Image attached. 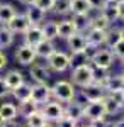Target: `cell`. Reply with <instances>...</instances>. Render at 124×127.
I'll return each instance as SVG.
<instances>
[{"label":"cell","instance_id":"6da1fadb","mask_svg":"<svg viewBox=\"0 0 124 127\" xmlns=\"http://www.w3.org/2000/svg\"><path fill=\"white\" fill-rule=\"evenodd\" d=\"M71 83L78 88H83L94 83V66L90 63H80L71 71Z\"/></svg>","mask_w":124,"mask_h":127},{"label":"cell","instance_id":"7a4b0ae2","mask_svg":"<svg viewBox=\"0 0 124 127\" xmlns=\"http://www.w3.org/2000/svg\"><path fill=\"white\" fill-rule=\"evenodd\" d=\"M51 92H53V97L56 98L58 102H61V103H68V102L75 100V97H76L75 85L71 81H66V80L56 81L51 87Z\"/></svg>","mask_w":124,"mask_h":127},{"label":"cell","instance_id":"3957f363","mask_svg":"<svg viewBox=\"0 0 124 127\" xmlns=\"http://www.w3.org/2000/svg\"><path fill=\"white\" fill-rule=\"evenodd\" d=\"M46 61H48V68L55 73H65L71 66V56L63 51H55Z\"/></svg>","mask_w":124,"mask_h":127},{"label":"cell","instance_id":"277c9868","mask_svg":"<svg viewBox=\"0 0 124 127\" xmlns=\"http://www.w3.org/2000/svg\"><path fill=\"white\" fill-rule=\"evenodd\" d=\"M104 117H107V114H105V107L102 100L87 102L83 105V119H87L88 122H94V120H99Z\"/></svg>","mask_w":124,"mask_h":127},{"label":"cell","instance_id":"5b68a950","mask_svg":"<svg viewBox=\"0 0 124 127\" xmlns=\"http://www.w3.org/2000/svg\"><path fill=\"white\" fill-rule=\"evenodd\" d=\"M14 56H15V61H17L19 64H22V66H31V64L36 63V59H38L36 49L32 48V46H29V44H24V42H22L20 46H17Z\"/></svg>","mask_w":124,"mask_h":127},{"label":"cell","instance_id":"8992f818","mask_svg":"<svg viewBox=\"0 0 124 127\" xmlns=\"http://www.w3.org/2000/svg\"><path fill=\"white\" fill-rule=\"evenodd\" d=\"M41 112H43V115L46 117L48 122H58L60 119L65 115V107L61 105V102H46V103H43V108H41Z\"/></svg>","mask_w":124,"mask_h":127},{"label":"cell","instance_id":"52a82bcc","mask_svg":"<svg viewBox=\"0 0 124 127\" xmlns=\"http://www.w3.org/2000/svg\"><path fill=\"white\" fill-rule=\"evenodd\" d=\"M53 97V92H51V87H48V83H34L32 85V90H31V98L38 103V105H43L49 102Z\"/></svg>","mask_w":124,"mask_h":127},{"label":"cell","instance_id":"ba28073f","mask_svg":"<svg viewBox=\"0 0 124 127\" xmlns=\"http://www.w3.org/2000/svg\"><path fill=\"white\" fill-rule=\"evenodd\" d=\"M66 46L71 53V56H82V53L85 51L87 46V37L83 32H75L73 36H70L66 39Z\"/></svg>","mask_w":124,"mask_h":127},{"label":"cell","instance_id":"9c48e42d","mask_svg":"<svg viewBox=\"0 0 124 127\" xmlns=\"http://www.w3.org/2000/svg\"><path fill=\"white\" fill-rule=\"evenodd\" d=\"M82 98H83V102H95V100H102V98L107 95V92H105L104 87H100V85H97V83H90V85H87V87L82 88Z\"/></svg>","mask_w":124,"mask_h":127},{"label":"cell","instance_id":"30bf717a","mask_svg":"<svg viewBox=\"0 0 124 127\" xmlns=\"http://www.w3.org/2000/svg\"><path fill=\"white\" fill-rule=\"evenodd\" d=\"M114 54H112V51L111 49H99V53H97V56L92 59V66L94 68H99V69H109L112 64H114Z\"/></svg>","mask_w":124,"mask_h":127},{"label":"cell","instance_id":"8fae6325","mask_svg":"<svg viewBox=\"0 0 124 127\" xmlns=\"http://www.w3.org/2000/svg\"><path fill=\"white\" fill-rule=\"evenodd\" d=\"M7 27H9L15 36L17 34H24L26 31L31 27V22H29V19H27V15L22 12V14H15L14 17H12V20H10L9 24H7Z\"/></svg>","mask_w":124,"mask_h":127},{"label":"cell","instance_id":"7c38bea8","mask_svg":"<svg viewBox=\"0 0 124 127\" xmlns=\"http://www.w3.org/2000/svg\"><path fill=\"white\" fill-rule=\"evenodd\" d=\"M29 75L36 83H48V80L51 78V69L44 64L39 63H32L29 68Z\"/></svg>","mask_w":124,"mask_h":127},{"label":"cell","instance_id":"4fadbf2b","mask_svg":"<svg viewBox=\"0 0 124 127\" xmlns=\"http://www.w3.org/2000/svg\"><path fill=\"white\" fill-rule=\"evenodd\" d=\"M99 14H100L102 17H105L111 24H116V22L119 20V3H117L116 0H107L105 5L99 10Z\"/></svg>","mask_w":124,"mask_h":127},{"label":"cell","instance_id":"5bb4252c","mask_svg":"<svg viewBox=\"0 0 124 127\" xmlns=\"http://www.w3.org/2000/svg\"><path fill=\"white\" fill-rule=\"evenodd\" d=\"M22 39H24V44H29V46H38L41 41L44 39V34H43V29L41 26H31L24 34H22Z\"/></svg>","mask_w":124,"mask_h":127},{"label":"cell","instance_id":"9a60e30c","mask_svg":"<svg viewBox=\"0 0 124 127\" xmlns=\"http://www.w3.org/2000/svg\"><path fill=\"white\" fill-rule=\"evenodd\" d=\"M24 14L27 15V19H29V22H31V26H41V24L46 20V12H44V10H41L39 7H36L34 3L27 5Z\"/></svg>","mask_w":124,"mask_h":127},{"label":"cell","instance_id":"2e32d148","mask_svg":"<svg viewBox=\"0 0 124 127\" xmlns=\"http://www.w3.org/2000/svg\"><path fill=\"white\" fill-rule=\"evenodd\" d=\"M36 49V56L41 59H48L55 51H56V46H55V41H49V39H43L38 46H34Z\"/></svg>","mask_w":124,"mask_h":127},{"label":"cell","instance_id":"e0dca14e","mask_svg":"<svg viewBox=\"0 0 124 127\" xmlns=\"http://www.w3.org/2000/svg\"><path fill=\"white\" fill-rule=\"evenodd\" d=\"M102 102H104L105 114H107V115H116V114H119V112H121V108L124 107L123 102H121L119 98H116L114 95H109V93L102 98Z\"/></svg>","mask_w":124,"mask_h":127},{"label":"cell","instance_id":"ac0fdd59","mask_svg":"<svg viewBox=\"0 0 124 127\" xmlns=\"http://www.w3.org/2000/svg\"><path fill=\"white\" fill-rule=\"evenodd\" d=\"M3 80H5V83H7V87L10 88V92L12 90H15L17 87H20L26 80H24V75L20 73L19 69H10L7 71L5 75H3Z\"/></svg>","mask_w":124,"mask_h":127},{"label":"cell","instance_id":"d6986e66","mask_svg":"<svg viewBox=\"0 0 124 127\" xmlns=\"http://www.w3.org/2000/svg\"><path fill=\"white\" fill-rule=\"evenodd\" d=\"M87 37V42L88 44H95V46H104L105 42V34L107 31H102V29H95V27H90V29L83 32Z\"/></svg>","mask_w":124,"mask_h":127},{"label":"cell","instance_id":"ffe728a7","mask_svg":"<svg viewBox=\"0 0 124 127\" xmlns=\"http://www.w3.org/2000/svg\"><path fill=\"white\" fill-rule=\"evenodd\" d=\"M124 90V80L119 75H109V78L105 81V92L107 93H117V92H123Z\"/></svg>","mask_w":124,"mask_h":127},{"label":"cell","instance_id":"44dd1931","mask_svg":"<svg viewBox=\"0 0 124 127\" xmlns=\"http://www.w3.org/2000/svg\"><path fill=\"white\" fill-rule=\"evenodd\" d=\"M75 32H76V29H75V26H73V22H71V19H63L58 22V39L66 41Z\"/></svg>","mask_w":124,"mask_h":127},{"label":"cell","instance_id":"7402d4cb","mask_svg":"<svg viewBox=\"0 0 124 127\" xmlns=\"http://www.w3.org/2000/svg\"><path fill=\"white\" fill-rule=\"evenodd\" d=\"M71 22L76 32H87L90 29V14H71Z\"/></svg>","mask_w":124,"mask_h":127},{"label":"cell","instance_id":"603a6c76","mask_svg":"<svg viewBox=\"0 0 124 127\" xmlns=\"http://www.w3.org/2000/svg\"><path fill=\"white\" fill-rule=\"evenodd\" d=\"M65 115L75 119V120H82L83 119V103L82 102H68L66 107H65Z\"/></svg>","mask_w":124,"mask_h":127},{"label":"cell","instance_id":"cb8c5ba5","mask_svg":"<svg viewBox=\"0 0 124 127\" xmlns=\"http://www.w3.org/2000/svg\"><path fill=\"white\" fill-rule=\"evenodd\" d=\"M123 41V36H121V27H109L107 29V34H105V42L104 46L107 49H112L117 44V42H121Z\"/></svg>","mask_w":124,"mask_h":127},{"label":"cell","instance_id":"d4e9b609","mask_svg":"<svg viewBox=\"0 0 124 127\" xmlns=\"http://www.w3.org/2000/svg\"><path fill=\"white\" fill-rule=\"evenodd\" d=\"M15 41V34L3 24H0V49H7L14 44Z\"/></svg>","mask_w":124,"mask_h":127},{"label":"cell","instance_id":"484cf974","mask_svg":"<svg viewBox=\"0 0 124 127\" xmlns=\"http://www.w3.org/2000/svg\"><path fill=\"white\" fill-rule=\"evenodd\" d=\"M19 115L24 119H27L29 115H32L34 112H38L39 110V105L32 100V98H29V100H24V102H19Z\"/></svg>","mask_w":124,"mask_h":127},{"label":"cell","instance_id":"4316f807","mask_svg":"<svg viewBox=\"0 0 124 127\" xmlns=\"http://www.w3.org/2000/svg\"><path fill=\"white\" fill-rule=\"evenodd\" d=\"M19 115V108L15 107L14 103H9V102H5V103H2L0 105V117L5 119L7 122H12V120H15Z\"/></svg>","mask_w":124,"mask_h":127},{"label":"cell","instance_id":"83f0119b","mask_svg":"<svg viewBox=\"0 0 124 127\" xmlns=\"http://www.w3.org/2000/svg\"><path fill=\"white\" fill-rule=\"evenodd\" d=\"M41 29H43V34H44V39H49V41L58 39V22L56 20H44L41 24Z\"/></svg>","mask_w":124,"mask_h":127},{"label":"cell","instance_id":"f1b7e54d","mask_svg":"<svg viewBox=\"0 0 124 127\" xmlns=\"http://www.w3.org/2000/svg\"><path fill=\"white\" fill-rule=\"evenodd\" d=\"M15 14H17V10H15V7L12 3H5V2L0 3V24L7 26Z\"/></svg>","mask_w":124,"mask_h":127},{"label":"cell","instance_id":"f546056e","mask_svg":"<svg viewBox=\"0 0 124 127\" xmlns=\"http://www.w3.org/2000/svg\"><path fill=\"white\" fill-rule=\"evenodd\" d=\"M31 90H32V85H29V83H22L20 87H17L15 90H12L10 93L14 95V98L17 100V102H24V100H29L31 98Z\"/></svg>","mask_w":124,"mask_h":127},{"label":"cell","instance_id":"4dcf8cb0","mask_svg":"<svg viewBox=\"0 0 124 127\" xmlns=\"http://www.w3.org/2000/svg\"><path fill=\"white\" fill-rule=\"evenodd\" d=\"M53 12L60 17L71 15V0H55V9Z\"/></svg>","mask_w":124,"mask_h":127},{"label":"cell","instance_id":"1f68e13d","mask_svg":"<svg viewBox=\"0 0 124 127\" xmlns=\"http://www.w3.org/2000/svg\"><path fill=\"white\" fill-rule=\"evenodd\" d=\"M92 7L88 0H71V14H90Z\"/></svg>","mask_w":124,"mask_h":127},{"label":"cell","instance_id":"d6a6232c","mask_svg":"<svg viewBox=\"0 0 124 127\" xmlns=\"http://www.w3.org/2000/svg\"><path fill=\"white\" fill-rule=\"evenodd\" d=\"M26 122H27V127H43L48 120L43 115V112L38 110V112H34L32 115H29V117L26 119Z\"/></svg>","mask_w":124,"mask_h":127},{"label":"cell","instance_id":"836d02e7","mask_svg":"<svg viewBox=\"0 0 124 127\" xmlns=\"http://www.w3.org/2000/svg\"><path fill=\"white\" fill-rule=\"evenodd\" d=\"M112 24L109 22V20L102 17L100 14H97L95 17H90V27H95V29H102V31H107L111 27Z\"/></svg>","mask_w":124,"mask_h":127},{"label":"cell","instance_id":"e575fe53","mask_svg":"<svg viewBox=\"0 0 124 127\" xmlns=\"http://www.w3.org/2000/svg\"><path fill=\"white\" fill-rule=\"evenodd\" d=\"M99 49H100V46H95V44H88V42H87L85 51L82 53V56L85 58V61H87V63H92V59H94V58L97 56Z\"/></svg>","mask_w":124,"mask_h":127},{"label":"cell","instance_id":"d590c367","mask_svg":"<svg viewBox=\"0 0 124 127\" xmlns=\"http://www.w3.org/2000/svg\"><path fill=\"white\" fill-rule=\"evenodd\" d=\"M34 5L39 7L41 10H44L46 14H49L55 9V0H34Z\"/></svg>","mask_w":124,"mask_h":127},{"label":"cell","instance_id":"8d00e7d4","mask_svg":"<svg viewBox=\"0 0 124 127\" xmlns=\"http://www.w3.org/2000/svg\"><path fill=\"white\" fill-rule=\"evenodd\" d=\"M55 124H56L55 127H78V120L68 117V115H63V117L60 119L58 122H55Z\"/></svg>","mask_w":124,"mask_h":127},{"label":"cell","instance_id":"74e56055","mask_svg":"<svg viewBox=\"0 0 124 127\" xmlns=\"http://www.w3.org/2000/svg\"><path fill=\"white\" fill-rule=\"evenodd\" d=\"M112 51V54H114L116 59H123L124 58V41H121V42H117L114 48L111 49Z\"/></svg>","mask_w":124,"mask_h":127},{"label":"cell","instance_id":"f35d334b","mask_svg":"<svg viewBox=\"0 0 124 127\" xmlns=\"http://www.w3.org/2000/svg\"><path fill=\"white\" fill-rule=\"evenodd\" d=\"M10 93V88L7 87V83H5V80L0 76V98H5L7 95Z\"/></svg>","mask_w":124,"mask_h":127},{"label":"cell","instance_id":"ab89813d","mask_svg":"<svg viewBox=\"0 0 124 127\" xmlns=\"http://www.w3.org/2000/svg\"><path fill=\"white\" fill-rule=\"evenodd\" d=\"M105 2H107V0H88V3H90L92 10H95V12H99V10L104 7Z\"/></svg>","mask_w":124,"mask_h":127},{"label":"cell","instance_id":"60d3db41","mask_svg":"<svg viewBox=\"0 0 124 127\" xmlns=\"http://www.w3.org/2000/svg\"><path fill=\"white\" fill-rule=\"evenodd\" d=\"M7 64H9V58H7V54L0 51V71H2V69H5Z\"/></svg>","mask_w":124,"mask_h":127},{"label":"cell","instance_id":"b9f144b4","mask_svg":"<svg viewBox=\"0 0 124 127\" xmlns=\"http://www.w3.org/2000/svg\"><path fill=\"white\" fill-rule=\"evenodd\" d=\"M119 20H124V3H119Z\"/></svg>","mask_w":124,"mask_h":127},{"label":"cell","instance_id":"7bdbcfd3","mask_svg":"<svg viewBox=\"0 0 124 127\" xmlns=\"http://www.w3.org/2000/svg\"><path fill=\"white\" fill-rule=\"evenodd\" d=\"M19 3H22L24 7H27V5H31V3H34V0H19Z\"/></svg>","mask_w":124,"mask_h":127},{"label":"cell","instance_id":"ee69618b","mask_svg":"<svg viewBox=\"0 0 124 127\" xmlns=\"http://www.w3.org/2000/svg\"><path fill=\"white\" fill-rule=\"evenodd\" d=\"M7 126H9V122H7L5 119H2V117H0V127H7Z\"/></svg>","mask_w":124,"mask_h":127},{"label":"cell","instance_id":"f6af8a7d","mask_svg":"<svg viewBox=\"0 0 124 127\" xmlns=\"http://www.w3.org/2000/svg\"><path fill=\"white\" fill-rule=\"evenodd\" d=\"M114 127H124V119H123V120H119V122H116Z\"/></svg>","mask_w":124,"mask_h":127},{"label":"cell","instance_id":"bcb514c9","mask_svg":"<svg viewBox=\"0 0 124 127\" xmlns=\"http://www.w3.org/2000/svg\"><path fill=\"white\" fill-rule=\"evenodd\" d=\"M78 127H94V126H92V124H85V126H80V124H78Z\"/></svg>","mask_w":124,"mask_h":127},{"label":"cell","instance_id":"7dc6e473","mask_svg":"<svg viewBox=\"0 0 124 127\" xmlns=\"http://www.w3.org/2000/svg\"><path fill=\"white\" fill-rule=\"evenodd\" d=\"M121 36H123V41H124V26L121 27Z\"/></svg>","mask_w":124,"mask_h":127},{"label":"cell","instance_id":"c3c4849f","mask_svg":"<svg viewBox=\"0 0 124 127\" xmlns=\"http://www.w3.org/2000/svg\"><path fill=\"white\" fill-rule=\"evenodd\" d=\"M43 127H55V126H51V124H48V122H46V124H44Z\"/></svg>","mask_w":124,"mask_h":127},{"label":"cell","instance_id":"681fc988","mask_svg":"<svg viewBox=\"0 0 124 127\" xmlns=\"http://www.w3.org/2000/svg\"><path fill=\"white\" fill-rule=\"evenodd\" d=\"M119 61H121V64H123V69H124V58H123V59H119Z\"/></svg>","mask_w":124,"mask_h":127},{"label":"cell","instance_id":"f907efd6","mask_svg":"<svg viewBox=\"0 0 124 127\" xmlns=\"http://www.w3.org/2000/svg\"><path fill=\"white\" fill-rule=\"evenodd\" d=\"M121 97H123V103H124V90H123V93H121Z\"/></svg>","mask_w":124,"mask_h":127},{"label":"cell","instance_id":"816d5d0a","mask_svg":"<svg viewBox=\"0 0 124 127\" xmlns=\"http://www.w3.org/2000/svg\"><path fill=\"white\" fill-rule=\"evenodd\" d=\"M116 2H117V3H124V0H116Z\"/></svg>","mask_w":124,"mask_h":127},{"label":"cell","instance_id":"f5cc1de1","mask_svg":"<svg viewBox=\"0 0 124 127\" xmlns=\"http://www.w3.org/2000/svg\"><path fill=\"white\" fill-rule=\"evenodd\" d=\"M121 76H123V80H124V69H123V73H121Z\"/></svg>","mask_w":124,"mask_h":127}]
</instances>
